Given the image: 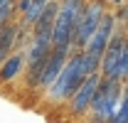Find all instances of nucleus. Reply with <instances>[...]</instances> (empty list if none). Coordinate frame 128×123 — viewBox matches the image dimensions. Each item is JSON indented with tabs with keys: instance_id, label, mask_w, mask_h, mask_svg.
<instances>
[{
	"instance_id": "1",
	"label": "nucleus",
	"mask_w": 128,
	"mask_h": 123,
	"mask_svg": "<svg viewBox=\"0 0 128 123\" xmlns=\"http://www.w3.org/2000/svg\"><path fill=\"white\" fill-rule=\"evenodd\" d=\"M86 76H89V74H86V69H84V52H81V49L79 52H72L69 59L64 62L59 76L42 91L44 104H47V106H64V104L74 96V91L79 89V84Z\"/></svg>"
},
{
	"instance_id": "2",
	"label": "nucleus",
	"mask_w": 128,
	"mask_h": 123,
	"mask_svg": "<svg viewBox=\"0 0 128 123\" xmlns=\"http://www.w3.org/2000/svg\"><path fill=\"white\" fill-rule=\"evenodd\" d=\"M121 91H123V81H118L113 76H101L98 91H96L94 101H91L89 113L84 116V123H106L118 108Z\"/></svg>"
},
{
	"instance_id": "3",
	"label": "nucleus",
	"mask_w": 128,
	"mask_h": 123,
	"mask_svg": "<svg viewBox=\"0 0 128 123\" xmlns=\"http://www.w3.org/2000/svg\"><path fill=\"white\" fill-rule=\"evenodd\" d=\"M86 0H59V10L52 30V47H69L72 49V32L84 10ZM74 52V49H72Z\"/></svg>"
},
{
	"instance_id": "4",
	"label": "nucleus",
	"mask_w": 128,
	"mask_h": 123,
	"mask_svg": "<svg viewBox=\"0 0 128 123\" xmlns=\"http://www.w3.org/2000/svg\"><path fill=\"white\" fill-rule=\"evenodd\" d=\"M106 12H108L106 0H86L79 20H76V25H74V32H72V49H74V52H79V49L86 47V42L91 40L94 30L98 27L101 17L106 15Z\"/></svg>"
},
{
	"instance_id": "5",
	"label": "nucleus",
	"mask_w": 128,
	"mask_h": 123,
	"mask_svg": "<svg viewBox=\"0 0 128 123\" xmlns=\"http://www.w3.org/2000/svg\"><path fill=\"white\" fill-rule=\"evenodd\" d=\"M98 84H101V72H94L79 84V89L74 91V96L66 101V116L72 121H84V116L89 113L91 101H94L96 91H98Z\"/></svg>"
},
{
	"instance_id": "6",
	"label": "nucleus",
	"mask_w": 128,
	"mask_h": 123,
	"mask_svg": "<svg viewBox=\"0 0 128 123\" xmlns=\"http://www.w3.org/2000/svg\"><path fill=\"white\" fill-rule=\"evenodd\" d=\"M116 27H118V22H116V15H113V12H106V15L101 17L98 27L94 30L91 40L86 42L84 52H86V54H91V57H98V59H101V54H104V49H106V44H108V40L113 37Z\"/></svg>"
},
{
	"instance_id": "7",
	"label": "nucleus",
	"mask_w": 128,
	"mask_h": 123,
	"mask_svg": "<svg viewBox=\"0 0 128 123\" xmlns=\"http://www.w3.org/2000/svg\"><path fill=\"white\" fill-rule=\"evenodd\" d=\"M126 42H128L126 30H123V27H116L113 37L108 40V44H106L104 54H101V66H98L101 76H113L116 62L121 59V54H123V49H126Z\"/></svg>"
},
{
	"instance_id": "8",
	"label": "nucleus",
	"mask_w": 128,
	"mask_h": 123,
	"mask_svg": "<svg viewBox=\"0 0 128 123\" xmlns=\"http://www.w3.org/2000/svg\"><path fill=\"white\" fill-rule=\"evenodd\" d=\"M69 54H72V49H69V47H52L47 62H44V69H42V74H40V81H37V91H44L49 84L59 76L64 62L69 59Z\"/></svg>"
},
{
	"instance_id": "9",
	"label": "nucleus",
	"mask_w": 128,
	"mask_h": 123,
	"mask_svg": "<svg viewBox=\"0 0 128 123\" xmlns=\"http://www.w3.org/2000/svg\"><path fill=\"white\" fill-rule=\"evenodd\" d=\"M25 72V49H15L8 59L0 64V84H12Z\"/></svg>"
},
{
	"instance_id": "10",
	"label": "nucleus",
	"mask_w": 128,
	"mask_h": 123,
	"mask_svg": "<svg viewBox=\"0 0 128 123\" xmlns=\"http://www.w3.org/2000/svg\"><path fill=\"white\" fill-rule=\"evenodd\" d=\"M113 123H128V84H123V91H121V101H118V108H116Z\"/></svg>"
},
{
	"instance_id": "11",
	"label": "nucleus",
	"mask_w": 128,
	"mask_h": 123,
	"mask_svg": "<svg viewBox=\"0 0 128 123\" xmlns=\"http://www.w3.org/2000/svg\"><path fill=\"white\" fill-rule=\"evenodd\" d=\"M116 15V22H118V27H123L128 34V5H121L118 8V12H113Z\"/></svg>"
},
{
	"instance_id": "12",
	"label": "nucleus",
	"mask_w": 128,
	"mask_h": 123,
	"mask_svg": "<svg viewBox=\"0 0 128 123\" xmlns=\"http://www.w3.org/2000/svg\"><path fill=\"white\" fill-rule=\"evenodd\" d=\"M106 2H113V5H123V2H128V0H106Z\"/></svg>"
}]
</instances>
